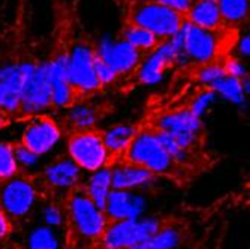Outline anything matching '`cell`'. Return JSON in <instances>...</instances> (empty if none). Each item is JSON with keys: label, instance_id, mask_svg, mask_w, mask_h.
Returning <instances> with one entry per match:
<instances>
[{"label": "cell", "instance_id": "obj_1", "mask_svg": "<svg viewBox=\"0 0 250 249\" xmlns=\"http://www.w3.org/2000/svg\"><path fill=\"white\" fill-rule=\"evenodd\" d=\"M127 23L147 29L159 41H167L180 32L185 15L154 0H136L130 2Z\"/></svg>", "mask_w": 250, "mask_h": 249}, {"label": "cell", "instance_id": "obj_2", "mask_svg": "<svg viewBox=\"0 0 250 249\" xmlns=\"http://www.w3.org/2000/svg\"><path fill=\"white\" fill-rule=\"evenodd\" d=\"M123 158L127 162L144 167L156 177L169 174L175 168L156 129H138Z\"/></svg>", "mask_w": 250, "mask_h": 249}, {"label": "cell", "instance_id": "obj_3", "mask_svg": "<svg viewBox=\"0 0 250 249\" xmlns=\"http://www.w3.org/2000/svg\"><path fill=\"white\" fill-rule=\"evenodd\" d=\"M66 153L85 174L112 162V156L106 150L102 134L98 129L72 131L66 138Z\"/></svg>", "mask_w": 250, "mask_h": 249}, {"label": "cell", "instance_id": "obj_4", "mask_svg": "<svg viewBox=\"0 0 250 249\" xmlns=\"http://www.w3.org/2000/svg\"><path fill=\"white\" fill-rule=\"evenodd\" d=\"M66 218L69 219L72 230L90 240L101 239L108 225V218L80 188L69 192L66 198Z\"/></svg>", "mask_w": 250, "mask_h": 249}, {"label": "cell", "instance_id": "obj_5", "mask_svg": "<svg viewBox=\"0 0 250 249\" xmlns=\"http://www.w3.org/2000/svg\"><path fill=\"white\" fill-rule=\"evenodd\" d=\"M95 47L88 42H75L66 51V72L80 96H92L102 89L95 72Z\"/></svg>", "mask_w": 250, "mask_h": 249}, {"label": "cell", "instance_id": "obj_6", "mask_svg": "<svg viewBox=\"0 0 250 249\" xmlns=\"http://www.w3.org/2000/svg\"><path fill=\"white\" fill-rule=\"evenodd\" d=\"M63 125L48 114L32 116L20 135V143L41 158L56 153L63 144Z\"/></svg>", "mask_w": 250, "mask_h": 249}, {"label": "cell", "instance_id": "obj_7", "mask_svg": "<svg viewBox=\"0 0 250 249\" xmlns=\"http://www.w3.org/2000/svg\"><path fill=\"white\" fill-rule=\"evenodd\" d=\"M161 225L162 222L153 216L109 221L101 236V242L102 246L108 249H127L133 245L147 242L161 228Z\"/></svg>", "mask_w": 250, "mask_h": 249}, {"label": "cell", "instance_id": "obj_8", "mask_svg": "<svg viewBox=\"0 0 250 249\" xmlns=\"http://www.w3.org/2000/svg\"><path fill=\"white\" fill-rule=\"evenodd\" d=\"M39 201V189L35 180L27 176H14L0 182V207L9 219L29 216Z\"/></svg>", "mask_w": 250, "mask_h": 249}, {"label": "cell", "instance_id": "obj_9", "mask_svg": "<svg viewBox=\"0 0 250 249\" xmlns=\"http://www.w3.org/2000/svg\"><path fill=\"white\" fill-rule=\"evenodd\" d=\"M154 129L165 132L186 150H193L202 135V119L195 116L189 108H178L159 114L154 120Z\"/></svg>", "mask_w": 250, "mask_h": 249}, {"label": "cell", "instance_id": "obj_10", "mask_svg": "<svg viewBox=\"0 0 250 249\" xmlns=\"http://www.w3.org/2000/svg\"><path fill=\"white\" fill-rule=\"evenodd\" d=\"M51 83L48 74V63H36L33 75L26 81L22 89L20 114L24 117L47 114L51 110Z\"/></svg>", "mask_w": 250, "mask_h": 249}, {"label": "cell", "instance_id": "obj_11", "mask_svg": "<svg viewBox=\"0 0 250 249\" xmlns=\"http://www.w3.org/2000/svg\"><path fill=\"white\" fill-rule=\"evenodd\" d=\"M180 33L189 65L201 66L217 60L220 54V38L217 32L196 27L185 20Z\"/></svg>", "mask_w": 250, "mask_h": 249}, {"label": "cell", "instance_id": "obj_12", "mask_svg": "<svg viewBox=\"0 0 250 249\" xmlns=\"http://www.w3.org/2000/svg\"><path fill=\"white\" fill-rule=\"evenodd\" d=\"M95 53L99 59L108 63L119 77H127L135 74L143 54L135 50L125 39L104 35L95 45Z\"/></svg>", "mask_w": 250, "mask_h": 249}, {"label": "cell", "instance_id": "obj_13", "mask_svg": "<svg viewBox=\"0 0 250 249\" xmlns=\"http://www.w3.org/2000/svg\"><path fill=\"white\" fill-rule=\"evenodd\" d=\"M177 51L169 39L161 41L156 48L144 54L135 71L136 81L146 87H156L162 84L168 71L175 66Z\"/></svg>", "mask_w": 250, "mask_h": 249}, {"label": "cell", "instance_id": "obj_14", "mask_svg": "<svg viewBox=\"0 0 250 249\" xmlns=\"http://www.w3.org/2000/svg\"><path fill=\"white\" fill-rule=\"evenodd\" d=\"M36 63L32 60L12 62L0 66V83L5 89V101L2 113L6 116H15L20 113L22 89L26 81L33 75Z\"/></svg>", "mask_w": 250, "mask_h": 249}, {"label": "cell", "instance_id": "obj_15", "mask_svg": "<svg viewBox=\"0 0 250 249\" xmlns=\"http://www.w3.org/2000/svg\"><path fill=\"white\" fill-rule=\"evenodd\" d=\"M84 173L69 156H59L43 165L42 183L54 192H72L83 183Z\"/></svg>", "mask_w": 250, "mask_h": 249}, {"label": "cell", "instance_id": "obj_16", "mask_svg": "<svg viewBox=\"0 0 250 249\" xmlns=\"http://www.w3.org/2000/svg\"><path fill=\"white\" fill-rule=\"evenodd\" d=\"M147 207V198L141 191H125L112 188L106 203L105 215L108 221H122V219H138L143 216Z\"/></svg>", "mask_w": 250, "mask_h": 249}, {"label": "cell", "instance_id": "obj_17", "mask_svg": "<svg viewBox=\"0 0 250 249\" xmlns=\"http://www.w3.org/2000/svg\"><path fill=\"white\" fill-rule=\"evenodd\" d=\"M51 83V107L56 110H66L77 101V92L69 83L66 72V51L56 54L47 60Z\"/></svg>", "mask_w": 250, "mask_h": 249}, {"label": "cell", "instance_id": "obj_18", "mask_svg": "<svg viewBox=\"0 0 250 249\" xmlns=\"http://www.w3.org/2000/svg\"><path fill=\"white\" fill-rule=\"evenodd\" d=\"M111 167L112 188L125 191H144L154 185L156 176L136 164L120 161Z\"/></svg>", "mask_w": 250, "mask_h": 249}, {"label": "cell", "instance_id": "obj_19", "mask_svg": "<svg viewBox=\"0 0 250 249\" xmlns=\"http://www.w3.org/2000/svg\"><path fill=\"white\" fill-rule=\"evenodd\" d=\"M101 120V108L90 101H75L64 110V126L72 131L96 129Z\"/></svg>", "mask_w": 250, "mask_h": 249}, {"label": "cell", "instance_id": "obj_20", "mask_svg": "<svg viewBox=\"0 0 250 249\" xmlns=\"http://www.w3.org/2000/svg\"><path fill=\"white\" fill-rule=\"evenodd\" d=\"M136 132H138V128L133 123L120 122L108 126L101 134H102L104 144L109 152V155L112 158H123Z\"/></svg>", "mask_w": 250, "mask_h": 249}, {"label": "cell", "instance_id": "obj_21", "mask_svg": "<svg viewBox=\"0 0 250 249\" xmlns=\"http://www.w3.org/2000/svg\"><path fill=\"white\" fill-rule=\"evenodd\" d=\"M185 15L186 21L201 29L217 32L223 26L216 0H193Z\"/></svg>", "mask_w": 250, "mask_h": 249}, {"label": "cell", "instance_id": "obj_22", "mask_svg": "<svg viewBox=\"0 0 250 249\" xmlns=\"http://www.w3.org/2000/svg\"><path fill=\"white\" fill-rule=\"evenodd\" d=\"M81 189L101 210H104L106 198L112 189L111 167H102L96 171L88 173L87 177L83 179Z\"/></svg>", "mask_w": 250, "mask_h": 249}, {"label": "cell", "instance_id": "obj_23", "mask_svg": "<svg viewBox=\"0 0 250 249\" xmlns=\"http://www.w3.org/2000/svg\"><path fill=\"white\" fill-rule=\"evenodd\" d=\"M219 99L228 102L235 107H246L249 95L244 92V87L240 78L223 75L220 80H217L211 87Z\"/></svg>", "mask_w": 250, "mask_h": 249}, {"label": "cell", "instance_id": "obj_24", "mask_svg": "<svg viewBox=\"0 0 250 249\" xmlns=\"http://www.w3.org/2000/svg\"><path fill=\"white\" fill-rule=\"evenodd\" d=\"M222 23L229 27H240L249 20L250 0H216Z\"/></svg>", "mask_w": 250, "mask_h": 249}, {"label": "cell", "instance_id": "obj_25", "mask_svg": "<svg viewBox=\"0 0 250 249\" xmlns=\"http://www.w3.org/2000/svg\"><path fill=\"white\" fill-rule=\"evenodd\" d=\"M120 38L125 39L127 44H130L135 50H138L143 56L150 53L151 50L156 48V45L161 42L151 32H148L144 27L135 26L132 23H127V24L122 29Z\"/></svg>", "mask_w": 250, "mask_h": 249}, {"label": "cell", "instance_id": "obj_26", "mask_svg": "<svg viewBox=\"0 0 250 249\" xmlns=\"http://www.w3.org/2000/svg\"><path fill=\"white\" fill-rule=\"evenodd\" d=\"M27 249H62L57 230L48 225H36L27 236Z\"/></svg>", "mask_w": 250, "mask_h": 249}, {"label": "cell", "instance_id": "obj_27", "mask_svg": "<svg viewBox=\"0 0 250 249\" xmlns=\"http://www.w3.org/2000/svg\"><path fill=\"white\" fill-rule=\"evenodd\" d=\"M181 243V231L172 225H161L148 240V249H177Z\"/></svg>", "mask_w": 250, "mask_h": 249}, {"label": "cell", "instance_id": "obj_28", "mask_svg": "<svg viewBox=\"0 0 250 249\" xmlns=\"http://www.w3.org/2000/svg\"><path fill=\"white\" fill-rule=\"evenodd\" d=\"M20 174V167L15 159V144L0 140V182Z\"/></svg>", "mask_w": 250, "mask_h": 249}, {"label": "cell", "instance_id": "obj_29", "mask_svg": "<svg viewBox=\"0 0 250 249\" xmlns=\"http://www.w3.org/2000/svg\"><path fill=\"white\" fill-rule=\"evenodd\" d=\"M217 95L214 93V90L211 89H202L192 98L190 104H189V110L193 113L198 117H206L208 113L211 111V108L214 107V104L217 102Z\"/></svg>", "mask_w": 250, "mask_h": 249}, {"label": "cell", "instance_id": "obj_30", "mask_svg": "<svg viewBox=\"0 0 250 249\" xmlns=\"http://www.w3.org/2000/svg\"><path fill=\"white\" fill-rule=\"evenodd\" d=\"M223 75H226V74H225L222 62L214 60V62L198 66V71H196L195 77H196V81L199 86H202L204 89H210Z\"/></svg>", "mask_w": 250, "mask_h": 249}, {"label": "cell", "instance_id": "obj_31", "mask_svg": "<svg viewBox=\"0 0 250 249\" xmlns=\"http://www.w3.org/2000/svg\"><path fill=\"white\" fill-rule=\"evenodd\" d=\"M159 134V138H161V143L162 146L165 147L167 153L171 156V159L175 165H185L190 161V150H186L181 147L171 135L165 134V132H161L157 131Z\"/></svg>", "mask_w": 250, "mask_h": 249}, {"label": "cell", "instance_id": "obj_32", "mask_svg": "<svg viewBox=\"0 0 250 249\" xmlns=\"http://www.w3.org/2000/svg\"><path fill=\"white\" fill-rule=\"evenodd\" d=\"M15 159L20 167V171L22 170V171L30 173V171L38 170L41 165V156H38L35 152L27 149L26 146H22L21 143L15 144Z\"/></svg>", "mask_w": 250, "mask_h": 249}, {"label": "cell", "instance_id": "obj_33", "mask_svg": "<svg viewBox=\"0 0 250 249\" xmlns=\"http://www.w3.org/2000/svg\"><path fill=\"white\" fill-rule=\"evenodd\" d=\"M41 216H42L43 224L54 230L62 228L64 224V219H66V213L63 212V209L59 204H56V203H48V204H45L41 209Z\"/></svg>", "mask_w": 250, "mask_h": 249}, {"label": "cell", "instance_id": "obj_34", "mask_svg": "<svg viewBox=\"0 0 250 249\" xmlns=\"http://www.w3.org/2000/svg\"><path fill=\"white\" fill-rule=\"evenodd\" d=\"M95 72H96L98 81L101 83L102 87H109L112 84H116L119 81V78H120L116 74V71L112 69L108 63H105L102 59H99L98 56L95 59Z\"/></svg>", "mask_w": 250, "mask_h": 249}, {"label": "cell", "instance_id": "obj_35", "mask_svg": "<svg viewBox=\"0 0 250 249\" xmlns=\"http://www.w3.org/2000/svg\"><path fill=\"white\" fill-rule=\"evenodd\" d=\"M222 65H223L225 74L229 75V77H235V78L243 80L244 77L249 75V69H247L246 62L243 59L237 57V56L228 57L225 62H222Z\"/></svg>", "mask_w": 250, "mask_h": 249}, {"label": "cell", "instance_id": "obj_36", "mask_svg": "<svg viewBox=\"0 0 250 249\" xmlns=\"http://www.w3.org/2000/svg\"><path fill=\"white\" fill-rule=\"evenodd\" d=\"M234 50H235L234 56H237V57H240L243 60H246L250 56V36H249V33H243L238 38Z\"/></svg>", "mask_w": 250, "mask_h": 249}, {"label": "cell", "instance_id": "obj_37", "mask_svg": "<svg viewBox=\"0 0 250 249\" xmlns=\"http://www.w3.org/2000/svg\"><path fill=\"white\" fill-rule=\"evenodd\" d=\"M154 2L162 3V5L185 15L188 12V9L190 8V5L193 3V0H154Z\"/></svg>", "mask_w": 250, "mask_h": 249}, {"label": "cell", "instance_id": "obj_38", "mask_svg": "<svg viewBox=\"0 0 250 249\" xmlns=\"http://www.w3.org/2000/svg\"><path fill=\"white\" fill-rule=\"evenodd\" d=\"M12 230V222L9 219V216L2 210L0 207V240H5Z\"/></svg>", "mask_w": 250, "mask_h": 249}, {"label": "cell", "instance_id": "obj_39", "mask_svg": "<svg viewBox=\"0 0 250 249\" xmlns=\"http://www.w3.org/2000/svg\"><path fill=\"white\" fill-rule=\"evenodd\" d=\"M6 125H8V116L5 114V113L0 111V131H3Z\"/></svg>", "mask_w": 250, "mask_h": 249}, {"label": "cell", "instance_id": "obj_40", "mask_svg": "<svg viewBox=\"0 0 250 249\" xmlns=\"http://www.w3.org/2000/svg\"><path fill=\"white\" fill-rule=\"evenodd\" d=\"M3 101H5V89L0 83V111H2V107H3Z\"/></svg>", "mask_w": 250, "mask_h": 249}, {"label": "cell", "instance_id": "obj_41", "mask_svg": "<svg viewBox=\"0 0 250 249\" xmlns=\"http://www.w3.org/2000/svg\"><path fill=\"white\" fill-rule=\"evenodd\" d=\"M127 249H148V245H147V242H143V243H138V245H133V246H130Z\"/></svg>", "mask_w": 250, "mask_h": 249}, {"label": "cell", "instance_id": "obj_42", "mask_svg": "<svg viewBox=\"0 0 250 249\" xmlns=\"http://www.w3.org/2000/svg\"><path fill=\"white\" fill-rule=\"evenodd\" d=\"M95 249H108V248H105V246L101 245V246H98V248H95Z\"/></svg>", "mask_w": 250, "mask_h": 249}, {"label": "cell", "instance_id": "obj_43", "mask_svg": "<svg viewBox=\"0 0 250 249\" xmlns=\"http://www.w3.org/2000/svg\"><path fill=\"white\" fill-rule=\"evenodd\" d=\"M0 242H2V240H0ZM0 249H3V246H2V243H0Z\"/></svg>", "mask_w": 250, "mask_h": 249}, {"label": "cell", "instance_id": "obj_44", "mask_svg": "<svg viewBox=\"0 0 250 249\" xmlns=\"http://www.w3.org/2000/svg\"><path fill=\"white\" fill-rule=\"evenodd\" d=\"M129 2H136V0H129Z\"/></svg>", "mask_w": 250, "mask_h": 249}]
</instances>
